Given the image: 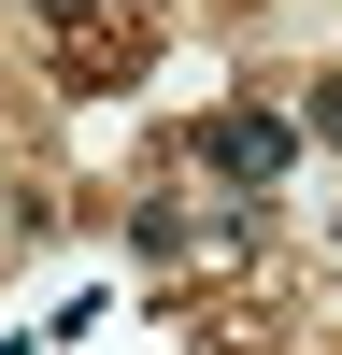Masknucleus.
<instances>
[{"mask_svg": "<svg viewBox=\"0 0 342 355\" xmlns=\"http://www.w3.org/2000/svg\"><path fill=\"white\" fill-rule=\"evenodd\" d=\"M200 171H214L228 199H256V185L300 171V128H285L271 100H228V114H200Z\"/></svg>", "mask_w": 342, "mask_h": 355, "instance_id": "f257e3e1", "label": "nucleus"}, {"mask_svg": "<svg viewBox=\"0 0 342 355\" xmlns=\"http://www.w3.org/2000/svg\"><path fill=\"white\" fill-rule=\"evenodd\" d=\"M142 57H157V15H142V0H114V15H86V28H57V43H43V71L100 100V85H129Z\"/></svg>", "mask_w": 342, "mask_h": 355, "instance_id": "f03ea898", "label": "nucleus"}, {"mask_svg": "<svg viewBox=\"0 0 342 355\" xmlns=\"http://www.w3.org/2000/svg\"><path fill=\"white\" fill-rule=\"evenodd\" d=\"M186 327L214 341V355H271V341H285V313H271V299H186Z\"/></svg>", "mask_w": 342, "mask_h": 355, "instance_id": "7ed1b4c3", "label": "nucleus"}, {"mask_svg": "<svg viewBox=\"0 0 342 355\" xmlns=\"http://www.w3.org/2000/svg\"><path fill=\"white\" fill-rule=\"evenodd\" d=\"M300 128H314V142H342V71H314V100H300Z\"/></svg>", "mask_w": 342, "mask_h": 355, "instance_id": "20e7f679", "label": "nucleus"}]
</instances>
